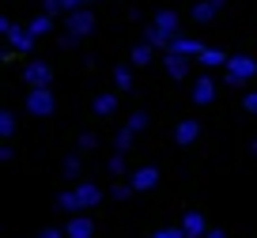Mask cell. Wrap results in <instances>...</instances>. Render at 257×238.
<instances>
[{"label": "cell", "mask_w": 257, "mask_h": 238, "mask_svg": "<svg viewBox=\"0 0 257 238\" xmlns=\"http://www.w3.org/2000/svg\"><path fill=\"white\" fill-rule=\"evenodd\" d=\"M253 76H257V57L253 53H231V61H227V76H223L227 87H242V83H249Z\"/></svg>", "instance_id": "1"}, {"label": "cell", "mask_w": 257, "mask_h": 238, "mask_svg": "<svg viewBox=\"0 0 257 238\" xmlns=\"http://www.w3.org/2000/svg\"><path fill=\"white\" fill-rule=\"evenodd\" d=\"M23 106H27V113H31V117H49V113L57 110V95H53V87H38V91H27Z\"/></svg>", "instance_id": "2"}, {"label": "cell", "mask_w": 257, "mask_h": 238, "mask_svg": "<svg viewBox=\"0 0 257 238\" xmlns=\"http://www.w3.org/2000/svg\"><path fill=\"white\" fill-rule=\"evenodd\" d=\"M0 34L8 38V46L16 49V53H34V34L27 31V27L12 23V19H0Z\"/></svg>", "instance_id": "3"}, {"label": "cell", "mask_w": 257, "mask_h": 238, "mask_svg": "<svg viewBox=\"0 0 257 238\" xmlns=\"http://www.w3.org/2000/svg\"><path fill=\"white\" fill-rule=\"evenodd\" d=\"M95 16H91V8H83V12H72V16H64V34H72V38H91L95 34Z\"/></svg>", "instance_id": "4"}, {"label": "cell", "mask_w": 257, "mask_h": 238, "mask_svg": "<svg viewBox=\"0 0 257 238\" xmlns=\"http://www.w3.org/2000/svg\"><path fill=\"white\" fill-rule=\"evenodd\" d=\"M23 79L31 83V91L49 87V83H53V68H49L46 61H27V64H23Z\"/></svg>", "instance_id": "5"}, {"label": "cell", "mask_w": 257, "mask_h": 238, "mask_svg": "<svg viewBox=\"0 0 257 238\" xmlns=\"http://www.w3.org/2000/svg\"><path fill=\"white\" fill-rule=\"evenodd\" d=\"M201 140V121L197 117H185L174 125V144H182V148H189V144Z\"/></svg>", "instance_id": "6"}, {"label": "cell", "mask_w": 257, "mask_h": 238, "mask_svg": "<svg viewBox=\"0 0 257 238\" xmlns=\"http://www.w3.org/2000/svg\"><path fill=\"white\" fill-rule=\"evenodd\" d=\"M204 49H208V46H204V42H197V38H189V34H178V38L170 42V53L189 57V61H193V57H201Z\"/></svg>", "instance_id": "7"}, {"label": "cell", "mask_w": 257, "mask_h": 238, "mask_svg": "<svg viewBox=\"0 0 257 238\" xmlns=\"http://www.w3.org/2000/svg\"><path fill=\"white\" fill-rule=\"evenodd\" d=\"M128 185H133L137 193L155 189V185H159V170H155V167H140V170H133V174H128Z\"/></svg>", "instance_id": "8"}, {"label": "cell", "mask_w": 257, "mask_h": 238, "mask_svg": "<svg viewBox=\"0 0 257 238\" xmlns=\"http://www.w3.org/2000/svg\"><path fill=\"white\" fill-rule=\"evenodd\" d=\"M152 27H155V31H163L167 38H178V27H182V19H178V12L163 8V12H155V16H152Z\"/></svg>", "instance_id": "9"}, {"label": "cell", "mask_w": 257, "mask_h": 238, "mask_svg": "<svg viewBox=\"0 0 257 238\" xmlns=\"http://www.w3.org/2000/svg\"><path fill=\"white\" fill-rule=\"evenodd\" d=\"M193 102L197 106H212L216 102V83H212V76H197L193 79Z\"/></svg>", "instance_id": "10"}, {"label": "cell", "mask_w": 257, "mask_h": 238, "mask_svg": "<svg viewBox=\"0 0 257 238\" xmlns=\"http://www.w3.org/2000/svg\"><path fill=\"white\" fill-rule=\"evenodd\" d=\"M182 230H185V238H204L212 227H208V219H204L201 212H185L182 215Z\"/></svg>", "instance_id": "11"}, {"label": "cell", "mask_w": 257, "mask_h": 238, "mask_svg": "<svg viewBox=\"0 0 257 238\" xmlns=\"http://www.w3.org/2000/svg\"><path fill=\"white\" fill-rule=\"evenodd\" d=\"M64 234H68V238H91V234H95L91 215H72V219L64 223Z\"/></svg>", "instance_id": "12"}, {"label": "cell", "mask_w": 257, "mask_h": 238, "mask_svg": "<svg viewBox=\"0 0 257 238\" xmlns=\"http://www.w3.org/2000/svg\"><path fill=\"white\" fill-rule=\"evenodd\" d=\"M163 64H167V76L170 79H185V76H189V57L167 53V57H163Z\"/></svg>", "instance_id": "13"}, {"label": "cell", "mask_w": 257, "mask_h": 238, "mask_svg": "<svg viewBox=\"0 0 257 238\" xmlns=\"http://www.w3.org/2000/svg\"><path fill=\"white\" fill-rule=\"evenodd\" d=\"M76 197H80V208H95L98 200H102V189L91 185V182H80L76 185Z\"/></svg>", "instance_id": "14"}, {"label": "cell", "mask_w": 257, "mask_h": 238, "mask_svg": "<svg viewBox=\"0 0 257 238\" xmlns=\"http://www.w3.org/2000/svg\"><path fill=\"white\" fill-rule=\"evenodd\" d=\"M197 61L204 64V68H227V61H231V53H223V49H216V46H208Z\"/></svg>", "instance_id": "15"}, {"label": "cell", "mask_w": 257, "mask_h": 238, "mask_svg": "<svg viewBox=\"0 0 257 238\" xmlns=\"http://www.w3.org/2000/svg\"><path fill=\"white\" fill-rule=\"evenodd\" d=\"M57 212H68V215H80V197H76V189H64L57 193Z\"/></svg>", "instance_id": "16"}, {"label": "cell", "mask_w": 257, "mask_h": 238, "mask_svg": "<svg viewBox=\"0 0 257 238\" xmlns=\"http://www.w3.org/2000/svg\"><path fill=\"white\" fill-rule=\"evenodd\" d=\"M91 110H95L98 117H110V113H117V95H95Z\"/></svg>", "instance_id": "17"}, {"label": "cell", "mask_w": 257, "mask_h": 238, "mask_svg": "<svg viewBox=\"0 0 257 238\" xmlns=\"http://www.w3.org/2000/svg\"><path fill=\"white\" fill-rule=\"evenodd\" d=\"M27 31H31L34 38H46V34H53V19H49L46 12H42V16H34L31 23H27Z\"/></svg>", "instance_id": "18"}, {"label": "cell", "mask_w": 257, "mask_h": 238, "mask_svg": "<svg viewBox=\"0 0 257 238\" xmlns=\"http://www.w3.org/2000/svg\"><path fill=\"white\" fill-rule=\"evenodd\" d=\"M144 42H148L152 49H170V42H174V38H167L163 31H155V27L148 23V27H144Z\"/></svg>", "instance_id": "19"}, {"label": "cell", "mask_w": 257, "mask_h": 238, "mask_svg": "<svg viewBox=\"0 0 257 238\" xmlns=\"http://www.w3.org/2000/svg\"><path fill=\"white\" fill-rule=\"evenodd\" d=\"M216 16H219V12L212 8L208 0H197V4H193V23H212Z\"/></svg>", "instance_id": "20"}, {"label": "cell", "mask_w": 257, "mask_h": 238, "mask_svg": "<svg viewBox=\"0 0 257 238\" xmlns=\"http://www.w3.org/2000/svg\"><path fill=\"white\" fill-rule=\"evenodd\" d=\"M128 61L137 64V68H144V64H152V46H148V42H140V46H133V49H128Z\"/></svg>", "instance_id": "21"}, {"label": "cell", "mask_w": 257, "mask_h": 238, "mask_svg": "<svg viewBox=\"0 0 257 238\" xmlns=\"http://www.w3.org/2000/svg\"><path fill=\"white\" fill-rule=\"evenodd\" d=\"M113 83H117L121 91H133L137 87V83H133V68H128V64H117V68H113Z\"/></svg>", "instance_id": "22"}, {"label": "cell", "mask_w": 257, "mask_h": 238, "mask_svg": "<svg viewBox=\"0 0 257 238\" xmlns=\"http://www.w3.org/2000/svg\"><path fill=\"white\" fill-rule=\"evenodd\" d=\"M16 113L12 110H0V136H4V140H12V136H16Z\"/></svg>", "instance_id": "23"}, {"label": "cell", "mask_w": 257, "mask_h": 238, "mask_svg": "<svg viewBox=\"0 0 257 238\" xmlns=\"http://www.w3.org/2000/svg\"><path fill=\"white\" fill-rule=\"evenodd\" d=\"M133 136H137V133H133V129H117V136H113V148H117V155H125V151L128 148H133Z\"/></svg>", "instance_id": "24"}, {"label": "cell", "mask_w": 257, "mask_h": 238, "mask_svg": "<svg viewBox=\"0 0 257 238\" xmlns=\"http://www.w3.org/2000/svg\"><path fill=\"white\" fill-rule=\"evenodd\" d=\"M106 170H110V174L117 178V182H121L125 174H133V170H128V163H125V155H113L110 163H106Z\"/></svg>", "instance_id": "25"}, {"label": "cell", "mask_w": 257, "mask_h": 238, "mask_svg": "<svg viewBox=\"0 0 257 238\" xmlns=\"http://www.w3.org/2000/svg\"><path fill=\"white\" fill-rule=\"evenodd\" d=\"M148 125H152V113H148V110H137L133 117H128V129H133V133H144Z\"/></svg>", "instance_id": "26"}, {"label": "cell", "mask_w": 257, "mask_h": 238, "mask_svg": "<svg viewBox=\"0 0 257 238\" xmlns=\"http://www.w3.org/2000/svg\"><path fill=\"white\" fill-rule=\"evenodd\" d=\"M133 193H137V189H133V185H128V182H113V185H110V197L117 200V204H121V200H128V197H133Z\"/></svg>", "instance_id": "27"}, {"label": "cell", "mask_w": 257, "mask_h": 238, "mask_svg": "<svg viewBox=\"0 0 257 238\" xmlns=\"http://www.w3.org/2000/svg\"><path fill=\"white\" fill-rule=\"evenodd\" d=\"M80 170H83L80 155H68V159H64V178H80Z\"/></svg>", "instance_id": "28"}, {"label": "cell", "mask_w": 257, "mask_h": 238, "mask_svg": "<svg viewBox=\"0 0 257 238\" xmlns=\"http://www.w3.org/2000/svg\"><path fill=\"white\" fill-rule=\"evenodd\" d=\"M42 12H46L49 19H57V16H64V0H42Z\"/></svg>", "instance_id": "29"}, {"label": "cell", "mask_w": 257, "mask_h": 238, "mask_svg": "<svg viewBox=\"0 0 257 238\" xmlns=\"http://www.w3.org/2000/svg\"><path fill=\"white\" fill-rule=\"evenodd\" d=\"M242 110L257 117V91H246V95H242Z\"/></svg>", "instance_id": "30"}, {"label": "cell", "mask_w": 257, "mask_h": 238, "mask_svg": "<svg viewBox=\"0 0 257 238\" xmlns=\"http://www.w3.org/2000/svg\"><path fill=\"white\" fill-rule=\"evenodd\" d=\"M98 148V136L95 133H80V151H95Z\"/></svg>", "instance_id": "31"}, {"label": "cell", "mask_w": 257, "mask_h": 238, "mask_svg": "<svg viewBox=\"0 0 257 238\" xmlns=\"http://www.w3.org/2000/svg\"><path fill=\"white\" fill-rule=\"evenodd\" d=\"M91 8V0H64V16H72V12H83Z\"/></svg>", "instance_id": "32"}, {"label": "cell", "mask_w": 257, "mask_h": 238, "mask_svg": "<svg viewBox=\"0 0 257 238\" xmlns=\"http://www.w3.org/2000/svg\"><path fill=\"white\" fill-rule=\"evenodd\" d=\"M152 238H185V230L182 227H163V230H155Z\"/></svg>", "instance_id": "33"}, {"label": "cell", "mask_w": 257, "mask_h": 238, "mask_svg": "<svg viewBox=\"0 0 257 238\" xmlns=\"http://www.w3.org/2000/svg\"><path fill=\"white\" fill-rule=\"evenodd\" d=\"M12 155H16V148H12V144H0V163H12Z\"/></svg>", "instance_id": "34"}, {"label": "cell", "mask_w": 257, "mask_h": 238, "mask_svg": "<svg viewBox=\"0 0 257 238\" xmlns=\"http://www.w3.org/2000/svg\"><path fill=\"white\" fill-rule=\"evenodd\" d=\"M38 238H68L64 230H57V227H46V230H38Z\"/></svg>", "instance_id": "35"}, {"label": "cell", "mask_w": 257, "mask_h": 238, "mask_svg": "<svg viewBox=\"0 0 257 238\" xmlns=\"http://www.w3.org/2000/svg\"><path fill=\"white\" fill-rule=\"evenodd\" d=\"M61 46H64V49H76V46H80V38H72V34H61Z\"/></svg>", "instance_id": "36"}, {"label": "cell", "mask_w": 257, "mask_h": 238, "mask_svg": "<svg viewBox=\"0 0 257 238\" xmlns=\"http://www.w3.org/2000/svg\"><path fill=\"white\" fill-rule=\"evenodd\" d=\"M204 238H227V230H219V227H212V230H208V234H204Z\"/></svg>", "instance_id": "37"}, {"label": "cell", "mask_w": 257, "mask_h": 238, "mask_svg": "<svg viewBox=\"0 0 257 238\" xmlns=\"http://www.w3.org/2000/svg\"><path fill=\"white\" fill-rule=\"evenodd\" d=\"M208 4H212V8H216V12H219V8H223V4H227V0H208Z\"/></svg>", "instance_id": "38"}, {"label": "cell", "mask_w": 257, "mask_h": 238, "mask_svg": "<svg viewBox=\"0 0 257 238\" xmlns=\"http://www.w3.org/2000/svg\"><path fill=\"white\" fill-rule=\"evenodd\" d=\"M253 155H257V140H253Z\"/></svg>", "instance_id": "39"}]
</instances>
